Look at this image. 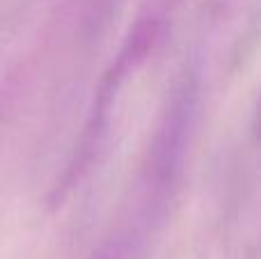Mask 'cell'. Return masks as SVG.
Listing matches in <instances>:
<instances>
[{
  "label": "cell",
  "mask_w": 261,
  "mask_h": 259,
  "mask_svg": "<svg viewBox=\"0 0 261 259\" xmlns=\"http://www.w3.org/2000/svg\"><path fill=\"white\" fill-rule=\"evenodd\" d=\"M119 0H81L78 3V12H81V30L85 37H94L108 25L113 9Z\"/></svg>",
  "instance_id": "obj_3"
},
{
  "label": "cell",
  "mask_w": 261,
  "mask_h": 259,
  "mask_svg": "<svg viewBox=\"0 0 261 259\" xmlns=\"http://www.w3.org/2000/svg\"><path fill=\"white\" fill-rule=\"evenodd\" d=\"M199 94V71L195 67H186L158 113L149 145L140 161L133 204L163 220L170 216L184 182L188 151L197 126Z\"/></svg>",
  "instance_id": "obj_1"
},
{
  "label": "cell",
  "mask_w": 261,
  "mask_h": 259,
  "mask_svg": "<svg viewBox=\"0 0 261 259\" xmlns=\"http://www.w3.org/2000/svg\"><path fill=\"white\" fill-rule=\"evenodd\" d=\"M163 223L144 214L138 206H130L126 218L99 243L90 259H149Z\"/></svg>",
  "instance_id": "obj_2"
}]
</instances>
